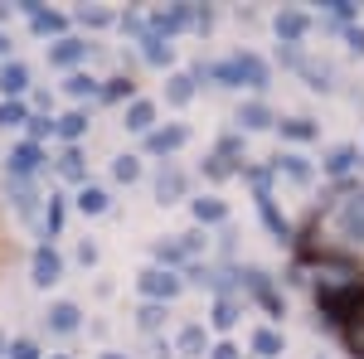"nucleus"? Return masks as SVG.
Wrapping results in <instances>:
<instances>
[{
  "label": "nucleus",
  "instance_id": "39448f33",
  "mask_svg": "<svg viewBox=\"0 0 364 359\" xmlns=\"http://www.w3.org/2000/svg\"><path fill=\"white\" fill-rule=\"evenodd\" d=\"M272 29H277L282 44H296V39H306V34H311V15H306V10H282L277 20H272Z\"/></svg>",
  "mask_w": 364,
  "mask_h": 359
},
{
  "label": "nucleus",
  "instance_id": "6ab92c4d",
  "mask_svg": "<svg viewBox=\"0 0 364 359\" xmlns=\"http://www.w3.org/2000/svg\"><path fill=\"white\" fill-rule=\"evenodd\" d=\"M10 204H15L20 219H34V204H39L34 185H29V180H10Z\"/></svg>",
  "mask_w": 364,
  "mask_h": 359
},
{
  "label": "nucleus",
  "instance_id": "f3484780",
  "mask_svg": "<svg viewBox=\"0 0 364 359\" xmlns=\"http://www.w3.org/2000/svg\"><path fill=\"white\" fill-rule=\"evenodd\" d=\"M141 54H146V63H156V68H161V63H170V58H175V44L146 29V34H141Z\"/></svg>",
  "mask_w": 364,
  "mask_h": 359
},
{
  "label": "nucleus",
  "instance_id": "09e8293b",
  "mask_svg": "<svg viewBox=\"0 0 364 359\" xmlns=\"http://www.w3.org/2000/svg\"><path fill=\"white\" fill-rule=\"evenodd\" d=\"M78 262L92 267V262H97V248H92V243H78Z\"/></svg>",
  "mask_w": 364,
  "mask_h": 359
},
{
  "label": "nucleus",
  "instance_id": "473e14b6",
  "mask_svg": "<svg viewBox=\"0 0 364 359\" xmlns=\"http://www.w3.org/2000/svg\"><path fill=\"white\" fill-rule=\"evenodd\" d=\"M136 321H141V331H146V335H156V331H161V321H166V306H156V301H151V306H141V316H136Z\"/></svg>",
  "mask_w": 364,
  "mask_h": 359
},
{
  "label": "nucleus",
  "instance_id": "a878e982",
  "mask_svg": "<svg viewBox=\"0 0 364 359\" xmlns=\"http://www.w3.org/2000/svg\"><path fill=\"white\" fill-rule=\"evenodd\" d=\"M54 132H58L63 141H78V136L87 132V112H68V117H58V122H54Z\"/></svg>",
  "mask_w": 364,
  "mask_h": 359
},
{
  "label": "nucleus",
  "instance_id": "864d4df0",
  "mask_svg": "<svg viewBox=\"0 0 364 359\" xmlns=\"http://www.w3.org/2000/svg\"><path fill=\"white\" fill-rule=\"evenodd\" d=\"M54 359H63V355H54Z\"/></svg>",
  "mask_w": 364,
  "mask_h": 359
},
{
  "label": "nucleus",
  "instance_id": "8fccbe9b",
  "mask_svg": "<svg viewBox=\"0 0 364 359\" xmlns=\"http://www.w3.org/2000/svg\"><path fill=\"white\" fill-rule=\"evenodd\" d=\"M209 359H238V350H233V345H214V350H209Z\"/></svg>",
  "mask_w": 364,
  "mask_h": 359
},
{
  "label": "nucleus",
  "instance_id": "f704fd0d",
  "mask_svg": "<svg viewBox=\"0 0 364 359\" xmlns=\"http://www.w3.org/2000/svg\"><path fill=\"white\" fill-rule=\"evenodd\" d=\"M20 122H29L25 102H0V127H20Z\"/></svg>",
  "mask_w": 364,
  "mask_h": 359
},
{
  "label": "nucleus",
  "instance_id": "cd10ccee",
  "mask_svg": "<svg viewBox=\"0 0 364 359\" xmlns=\"http://www.w3.org/2000/svg\"><path fill=\"white\" fill-rule=\"evenodd\" d=\"M63 92H68V97H78V102H83V97H97V78H87V73H68Z\"/></svg>",
  "mask_w": 364,
  "mask_h": 359
},
{
  "label": "nucleus",
  "instance_id": "1a4fd4ad",
  "mask_svg": "<svg viewBox=\"0 0 364 359\" xmlns=\"http://www.w3.org/2000/svg\"><path fill=\"white\" fill-rule=\"evenodd\" d=\"M25 87H29V68L10 58V63L0 68V92H5V102H20V97H25Z\"/></svg>",
  "mask_w": 364,
  "mask_h": 359
},
{
  "label": "nucleus",
  "instance_id": "aec40b11",
  "mask_svg": "<svg viewBox=\"0 0 364 359\" xmlns=\"http://www.w3.org/2000/svg\"><path fill=\"white\" fill-rule=\"evenodd\" d=\"M355 166H364L360 146H336V151L326 156V175H345V170H355Z\"/></svg>",
  "mask_w": 364,
  "mask_h": 359
},
{
  "label": "nucleus",
  "instance_id": "603ef678",
  "mask_svg": "<svg viewBox=\"0 0 364 359\" xmlns=\"http://www.w3.org/2000/svg\"><path fill=\"white\" fill-rule=\"evenodd\" d=\"M102 359H127V355H102Z\"/></svg>",
  "mask_w": 364,
  "mask_h": 359
},
{
  "label": "nucleus",
  "instance_id": "b1692460",
  "mask_svg": "<svg viewBox=\"0 0 364 359\" xmlns=\"http://www.w3.org/2000/svg\"><path fill=\"white\" fill-rule=\"evenodd\" d=\"M296 68H301V73H306V87H316V92H331V78H336V73H331V63H306V58H301V63H296Z\"/></svg>",
  "mask_w": 364,
  "mask_h": 359
},
{
  "label": "nucleus",
  "instance_id": "393cba45",
  "mask_svg": "<svg viewBox=\"0 0 364 359\" xmlns=\"http://www.w3.org/2000/svg\"><path fill=\"white\" fill-rule=\"evenodd\" d=\"M107 204H112V199H107V190H97V185H83V190H78V209H83V214H107Z\"/></svg>",
  "mask_w": 364,
  "mask_h": 359
},
{
  "label": "nucleus",
  "instance_id": "6e6552de",
  "mask_svg": "<svg viewBox=\"0 0 364 359\" xmlns=\"http://www.w3.org/2000/svg\"><path fill=\"white\" fill-rule=\"evenodd\" d=\"M63 277V257L54 248H34V286H54Z\"/></svg>",
  "mask_w": 364,
  "mask_h": 359
},
{
  "label": "nucleus",
  "instance_id": "37998d69",
  "mask_svg": "<svg viewBox=\"0 0 364 359\" xmlns=\"http://www.w3.org/2000/svg\"><path fill=\"white\" fill-rule=\"evenodd\" d=\"M127 92H132V83H127V78H112L107 87H97V97H107V102H117V97H127Z\"/></svg>",
  "mask_w": 364,
  "mask_h": 359
},
{
  "label": "nucleus",
  "instance_id": "423d86ee",
  "mask_svg": "<svg viewBox=\"0 0 364 359\" xmlns=\"http://www.w3.org/2000/svg\"><path fill=\"white\" fill-rule=\"evenodd\" d=\"M39 166H44V151H39L34 141H25V146L10 151V180H29Z\"/></svg>",
  "mask_w": 364,
  "mask_h": 359
},
{
  "label": "nucleus",
  "instance_id": "c85d7f7f",
  "mask_svg": "<svg viewBox=\"0 0 364 359\" xmlns=\"http://www.w3.org/2000/svg\"><path fill=\"white\" fill-rule=\"evenodd\" d=\"M243 175H248V185H252V194H257V199H272V170H262V166H248Z\"/></svg>",
  "mask_w": 364,
  "mask_h": 359
},
{
  "label": "nucleus",
  "instance_id": "f03ea898",
  "mask_svg": "<svg viewBox=\"0 0 364 359\" xmlns=\"http://www.w3.org/2000/svg\"><path fill=\"white\" fill-rule=\"evenodd\" d=\"M180 286H185V277L166 272V267H151V272H141V291H146V296H151L156 306L170 301V296H180Z\"/></svg>",
  "mask_w": 364,
  "mask_h": 359
},
{
  "label": "nucleus",
  "instance_id": "0eeeda50",
  "mask_svg": "<svg viewBox=\"0 0 364 359\" xmlns=\"http://www.w3.org/2000/svg\"><path fill=\"white\" fill-rule=\"evenodd\" d=\"M185 190H190V180H185V170H180V166H166L161 175H156V199H161V204L185 199Z\"/></svg>",
  "mask_w": 364,
  "mask_h": 359
},
{
  "label": "nucleus",
  "instance_id": "f257e3e1",
  "mask_svg": "<svg viewBox=\"0 0 364 359\" xmlns=\"http://www.w3.org/2000/svg\"><path fill=\"white\" fill-rule=\"evenodd\" d=\"M336 228H340V238H350V243H364V190H360V194H350V199L340 204Z\"/></svg>",
  "mask_w": 364,
  "mask_h": 359
},
{
  "label": "nucleus",
  "instance_id": "ea45409f",
  "mask_svg": "<svg viewBox=\"0 0 364 359\" xmlns=\"http://www.w3.org/2000/svg\"><path fill=\"white\" fill-rule=\"evenodd\" d=\"M214 156H224L228 166H238V156H243V136H224V141H219V151H214Z\"/></svg>",
  "mask_w": 364,
  "mask_h": 359
},
{
  "label": "nucleus",
  "instance_id": "a18cd8bd",
  "mask_svg": "<svg viewBox=\"0 0 364 359\" xmlns=\"http://www.w3.org/2000/svg\"><path fill=\"white\" fill-rule=\"evenodd\" d=\"M331 15H336L340 25H350V20H355V5H350V0H336V5H331Z\"/></svg>",
  "mask_w": 364,
  "mask_h": 359
},
{
  "label": "nucleus",
  "instance_id": "9d476101",
  "mask_svg": "<svg viewBox=\"0 0 364 359\" xmlns=\"http://www.w3.org/2000/svg\"><path fill=\"white\" fill-rule=\"evenodd\" d=\"M238 127H243V132H267V127H277V117H272L267 102H257V97H252V102L238 107Z\"/></svg>",
  "mask_w": 364,
  "mask_h": 359
},
{
  "label": "nucleus",
  "instance_id": "49530a36",
  "mask_svg": "<svg viewBox=\"0 0 364 359\" xmlns=\"http://www.w3.org/2000/svg\"><path fill=\"white\" fill-rule=\"evenodd\" d=\"M345 39H350V49L364 58V29H360V25H350V29H345Z\"/></svg>",
  "mask_w": 364,
  "mask_h": 359
},
{
  "label": "nucleus",
  "instance_id": "c756f323",
  "mask_svg": "<svg viewBox=\"0 0 364 359\" xmlns=\"http://www.w3.org/2000/svg\"><path fill=\"white\" fill-rule=\"evenodd\" d=\"M252 350H257L262 359H277L282 355V335L277 331H257L252 335Z\"/></svg>",
  "mask_w": 364,
  "mask_h": 359
},
{
  "label": "nucleus",
  "instance_id": "e433bc0d",
  "mask_svg": "<svg viewBox=\"0 0 364 359\" xmlns=\"http://www.w3.org/2000/svg\"><path fill=\"white\" fill-rule=\"evenodd\" d=\"M58 228H63V199H58V194H49V214H44V233L54 238Z\"/></svg>",
  "mask_w": 364,
  "mask_h": 359
},
{
  "label": "nucleus",
  "instance_id": "7ed1b4c3",
  "mask_svg": "<svg viewBox=\"0 0 364 359\" xmlns=\"http://www.w3.org/2000/svg\"><path fill=\"white\" fill-rule=\"evenodd\" d=\"M228 58H233V73H238V87H257V92H262V87L272 83L267 63H262L257 54H243V49H238V54H228Z\"/></svg>",
  "mask_w": 364,
  "mask_h": 359
},
{
  "label": "nucleus",
  "instance_id": "ddd939ff",
  "mask_svg": "<svg viewBox=\"0 0 364 359\" xmlns=\"http://www.w3.org/2000/svg\"><path fill=\"white\" fill-rule=\"evenodd\" d=\"M78 316H83V311H78L73 301H58V306H49V316H44V321H49V331H54V335H73L78 326H83Z\"/></svg>",
  "mask_w": 364,
  "mask_h": 359
},
{
  "label": "nucleus",
  "instance_id": "dca6fc26",
  "mask_svg": "<svg viewBox=\"0 0 364 359\" xmlns=\"http://www.w3.org/2000/svg\"><path fill=\"white\" fill-rule=\"evenodd\" d=\"M78 58H87L83 39H58V44H49V63H54V68H73Z\"/></svg>",
  "mask_w": 364,
  "mask_h": 359
},
{
  "label": "nucleus",
  "instance_id": "79ce46f5",
  "mask_svg": "<svg viewBox=\"0 0 364 359\" xmlns=\"http://www.w3.org/2000/svg\"><path fill=\"white\" fill-rule=\"evenodd\" d=\"M78 20H83L87 29H102V25H112L117 15H112V10H78Z\"/></svg>",
  "mask_w": 364,
  "mask_h": 359
},
{
  "label": "nucleus",
  "instance_id": "72a5a7b5",
  "mask_svg": "<svg viewBox=\"0 0 364 359\" xmlns=\"http://www.w3.org/2000/svg\"><path fill=\"white\" fill-rule=\"evenodd\" d=\"M156 262L170 272L175 262H190V257H185V248H180V243H156Z\"/></svg>",
  "mask_w": 364,
  "mask_h": 359
},
{
  "label": "nucleus",
  "instance_id": "9b49d317",
  "mask_svg": "<svg viewBox=\"0 0 364 359\" xmlns=\"http://www.w3.org/2000/svg\"><path fill=\"white\" fill-rule=\"evenodd\" d=\"M185 141H190L185 127H161V132H151V136H146V151H151V156H170V151H180Z\"/></svg>",
  "mask_w": 364,
  "mask_h": 359
},
{
  "label": "nucleus",
  "instance_id": "20e7f679",
  "mask_svg": "<svg viewBox=\"0 0 364 359\" xmlns=\"http://www.w3.org/2000/svg\"><path fill=\"white\" fill-rule=\"evenodd\" d=\"M185 25H195V10L190 5H170V10H156L151 15V34H161V39H175Z\"/></svg>",
  "mask_w": 364,
  "mask_h": 359
},
{
  "label": "nucleus",
  "instance_id": "2f4dec72",
  "mask_svg": "<svg viewBox=\"0 0 364 359\" xmlns=\"http://www.w3.org/2000/svg\"><path fill=\"white\" fill-rule=\"evenodd\" d=\"M58 170H63L68 180H83V151H78V146H68V151L58 156Z\"/></svg>",
  "mask_w": 364,
  "mask_h": 359
},
{
  "label": "nucleus",
  "instance_id": "4468645a",
  "mask_svg": "<svg viewBox=\"0 0 364 359\" xmlns=\"http://www.w3.org/2000/svg\"><path fill=\"white\" fill-rule=\"evenodd\" d=\"M20 10L29 15V29L34 34H63V25H68L58 10H44V5H20Z\"/></svg>",
  "mask_w": 364,
  "mask_h": 359
},
{
  "label": "nucleus",
  "instance_id": "58836bf2",
  "mask_svg": "<svg viewBox=\"0 0 364 359\" xmlns=\"http://www.w3.org/2000/svg\"><path fill=\"white\" fill-rule=\"evenodd\" d=\"M204 175H209V180H228V175H238V166H228L224 156H209V161H204Z\"/></svg>",
  "mask_w": 364,
  "mask_h": 359
},
{
  "label": "nucleus",
  "instance_id": "4be33fe9",
  "mask_svg": "<svg viewBox=\"0 0 364 359\" xmlns=\"http://www.w3.org/2000/svg\"><path fill=\"white\" fill-rule=\"evenodd\" d=\"M238 316H243V301H238V296H219V301H214V326H219V331H233Z\"/></svg>",
  "mask_w": 364,
  "mask_h": 359
},
{
  "label": "nucleus",
  "instance_id": "4c0bfd02",
  "mask_svg": "<svg viewBox=\"0 0 364 359\" xmlns=\"http://www.w3.org/2000/svg\"><path fill=\"white\" fill-rule=\"evenodd\" d=\"M257 301H262V311H267V316H287V306H282V296H277V286H262V291H257Z\"/></svg>",
  "mask_w": 364,
  "mask_h": 359
},
{
  "label": "nucleus",
  "instance_id": "a211bd4d",
  "mask_svg": "<svg viewBox=\"0 0 364 359\" xmlns=\"http://www.w3.org/2000/svg\"><path fill=\"white\" fill-rule=\"evenodd\" d=\"M257 214H262L267 233H272L277 243H287V238H291V223H287V214H277V204H272V199H257Z\"/></svg>",
  "mask_w": 364,
  "mask_h": 359
},
{
  "label": "nucleus",
  "instance_id": "3c124183",
  "mask_svg": "<svg viewBox=\"0 0 364 359\" xmlns=\"http://www.w3.org/2000/svg\"><path fill=\"white\" fill-rule=\"evenodd\" d=\"M5 54H10V39H5V34H0V58H5Z\"/></svg>",
  "mask_w": 364,
  "mask_h": 359
},
{
  "label": "nucleus",
  "instance_id": "f8f14e48",
  "mask_svg": "<svg viewBox=\"0 0 364 359\" xmlns=\"http://www.w3.org/2000/svg\"><path fill=\"white\" fill-rule=\"evenodd\" d=\"M127 132H141V136H151V132H156V102H146V97L127 102Z\"/></svg>",
  "mask_w": 364,
  "mask_h": 359
},
{
  "label": "nucleus",
  "instance_id": "c03bdc74",
  "mask_svg": "<svg viewBox=\"0 0 364 359\" xmlns=\"http://www.w3.org/2000/svg\"><path fill=\"white\" fill-rule=\"evenodd\" d=\"M5 355H10V359H39V345H34V340H15Z\"/></svg>",
  "mask_w": 364,
  "mask_h": 359
},
{
  "label": "nucleus",
  "instance_id": "7c9ffc66",
  "mask_svg": "<svg viewBox=\"0 0 364 359\" xmlns=\"http://www.w3.org/2000/svg\"><path fill=\"white\" fill-rule=\"evenodd\" d=\"M112 180H122V185L141 180V161H136V156H117V161H112Z\"/></svg>",
  "mask_w": 364,
  "mask_h": 359
},
{
  "label": "nucleus",
  "instance_id": "5701e85b",
  "mask_svg": "<svg viewBox=\"0 0 364 359\" xmlns=\"http://www.w3.org/2000/svg\"><path fill=\"white\" fill-rule=\"evenodd\" d=\"M190 97H195V73H175L170 87H166V102H170V107H185Z\"/></svg>",
  "mask_w": 364,
  "mask_h": 359
},
{
  "label": "nucleus",
  "instance_id": "de8ad7c7",
  "mask_svg": "<svg viewBox=\"0 0 364 359\" xmlns=\"http://www.w3.org/2000/svg\"><path fill=\"white\" fill-rule=\"evenodd\" d=\"M122 29H127V34H146V20H141V15H122Z\"/></svg>",
  "mask_w": 364,
  "mask_h": 359
},
{
  "label": "nucleus",
  "instance_id": "412c9836",
  "mask_svg": "<svg viewBox=\"0 0 364 359\" xmlns=\"http://www.w3.org/2000/svg\"><path fill=\"white\" fill-rule=\"evenodd\" d=\"M190 209H195L199 223H224L228 219V204L224 199H214V194H204V199H190Z\"/></svg>",
  "mask_w": 364,
  "mask_h": 359
},
{
  "label": "nucleus",
  "instance_id": "c9c22d12",
  "mask_svg": "<svg viewBox=\"0 0 364 359\" xmlns=\"http://www.w3.org/2000/svg\"><path fill=\"white\" fill-rule=\"evenodd\" d=\"M180 350H185V355H199V350H204V326H185V331H180Z\"/></svg>",
  "mask_w": 364,
  "mask_h": 359
},
{
  "label": "nucleus",
  "instance_id": "bb28decb",
  "mask_svg": "<svg viewBox=\"0 0 364 359\" xmlns=\"http://www.w3.org/2000/svg\"><path fill=\"white\" fill-rule=\"evenodd\" d=\"M282 136H291V141H316V136H321V127H316L311 117H291V122H282Z\"/></svg>",
  "mask_w": 364,
  "mask_h": 359
},
{
  "label": "nucleus",
  "instance_id": "2eb2a0df",
  "mask_svg": "<svg viewBox=\"0 0 364 359\" xmlns=\"http://www.w3.org/2000/svg\"><path fill=\"white\" fill-rule=\"evenodd\" d=\"M272 175H287L291 185H311V175H316V170H311L306 156H277V161H272Z\"/></svg>",
  "mask_w": 364,
  "mask_h": 359
},
{
  "label": "nucleus",
  "instance_id": "a19ab883",
  "mask_svg": "<svg viewBox=\"0 0 364 359\" xmlns=\"http://www.w3.org/2000/svg\"><path fill=\"white\" fill-rule=\"evenodd\" d=\"M44 136H54V117H29V141L39 146Z\"/></svg>",
  "mask_w": 364,
  "mask_h": 359
}]
</instances>
